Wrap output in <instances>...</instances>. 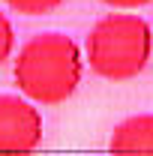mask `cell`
Returning a JSON list of instances; mask_svg holds the SVG:
<instances>
[{"mask_svg": "<svg viewBox=\"0 0 153 156\" xmlns=\"http://www.w3.org/2000/svg\"><path fill=\"white\" fill-rule=\"evenodd\" d=\"M105 6H111V9H141V6H147L150 0H102Z\"/></svg>", "mask_w": 153, "mask_h": 156, "instance_id": "7", "label": "cell"}, {"mask_svg": "<svg viewBox=\"0 0 153 156\" xmlns=\"http://www.w3.org/2000/svg\"><path fill=\"white\" fill-rule=\"evenodd\" d=\"M108 147L114 153H153V114H132L117 123Z\"/></svg>", "mask_w": 153, "mask_h": 156, "instance_id": "4", "label": "cell"}, {"mask_svg": "<svg viewBox=\"0 0 153 156\" xmlns=\"http://www.w3.org/2000/svg\"><path fill=\"white\" fill-rule=\"evenodd\" d=\"M12 51H15V27H12V21L0 12V66L12 57Z\"/></svg>", "mask_w": 153, "mask_h": 156, "instance_id": "6", "label": "cell"}, {"mask_svg": "<svg viewBox=\"0 0 153 156\" xmlns=\"http://www.w3.org/2000/svg\"><path fill=\"white\" fill-rule=\"evenodd\" d=\"M84 54H87L90 69L99 78L114 81V84L132 81L150 63L153 54L150 24L141 15H132L126 9L111 12L102 21H96L93 30L87 33Z\"/></svg>", "mask_w": 153, "mask_h": 156, "instance_id": "2", "label": "cell"}, {"mask_svg": "<svg viewBox=\"0 0 153 156\" xmlns=\"http://www.w3.org/2000/svg\"><path fill=\"white\" fill-rule=\"evenodd\" d=\"M84 57L66 33H39L18 48L12 78L18 90L36 105H60L81 84Z\"/></svg>", "mask_w": 153, "mask_h": 156, "instance_id": "1", "label": "cell"}, {"mask_svg": "<svg viewBox=\"0 0 153 156\" xmlns=\"http://www.w3.org/2000/svg\"><path fill=\"white\" fill-rule=\"evenodd\" d=\"M12 12H18V15H48V12H54L63 0H3Z\"/></svg>", "mask_w": 153, "mask_h": 156, "instance_id": "5", "label": "cell"}, {"mask_svg": "<svg viewBox=\"0 0 153 156\" xmlns=\"http://www.w3.org/2000/svg\"><path fill=\"white\" fill-rule=\"evenodd\" d=\"M42 114L24 96L0 93V153H30L42 144Z\"/></svg>", "mask_w": 153, "mask_h": 156, "instance_id": "3", "label": "cell"}]
</instances>
